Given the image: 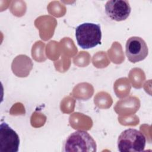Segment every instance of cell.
Returning <instances> with one entry per match:
<instances>
[{"instance_id": "2", "label": "cell", "mask_w": 152, "mask_h": 152, "mask_svg": "<svg viewBox=\"0 0 152 152\" xmlns=\"http://www.w3.org/2000/svg\"><path fill=\"white\" fill-rule=\"evenodd\" d=\"M146 138L140 131L129 128L121 132L118 139V148L121 152H140L144 150Z\"/></svg>"}, {"instance_id": "4", "label": "cell", "mask_w": 152, "mask_h": 152, "mask_svg": "<svg viewBox=\"0 0 152 152\" xmlns=\"http://www.w3.org/2000/svg\"><path fill=\"white\" fill-rule=\"evenodd\" d=\"M125 53L131 62L136 63L144 60L147 56L148 49L145 42L141 37L132 36L126 42Z\"/></svg>"}, {"instance_id": "1", "label": "cell", "mask_w": 152, "mask_h": 152, "mask_svg": "<svg viewBox=\"0 0 152 152\" xmlns=\"http://www.w3.org/2000/svg\"><path fill=\"white\" fill-rule=\"evenodd\" d=\"M75 37L78 45L88 49L101 44L102 31L99 24L84 23L75 28Z\"/></svg>"}, {"instance_id": "3", "label": "cell", "mask_w": 152, "mask_h": 152, "mask_svg": "<svg viewBox=\"0 0 152 152\" xmlns=\"http://www.w3.org/2000/svg\"><path fill=\"white\" fill-rule=\"evenodd\" d=\"M65 151L94 152L97 145L93 137L84 131H77L70 134L64 144Z\"/></svg>"}, {"instance_id": "6", "label": "cell", "mask_w": 152, "mask_h": 152, "mask_svg": "<svg viewBox=\"0 0 152 152\" xmlns=\"http://www.w3.org/2000/svg\"><path fill=\"white\" fill-rule=\"evenodd\" d=\"M104 8L107 17L112 20L116 21L125 20L131 11L129 3L126 0L108 1Z\"/></svg>"}, {"instance_id": "5", "label": "cell", "mask_w": 152, "mask_h": 152, "mask_svg": "<svg viewBox=\"0 0 152 152\" xmlns=\"http://www.w3.org/2000/svg\"><path fill=\"white\" fill-rule=\"evenodd\" d=\"M20 138L17 132L7 123L0 125V152H17Z\"/></svg>"}]
</instances>
